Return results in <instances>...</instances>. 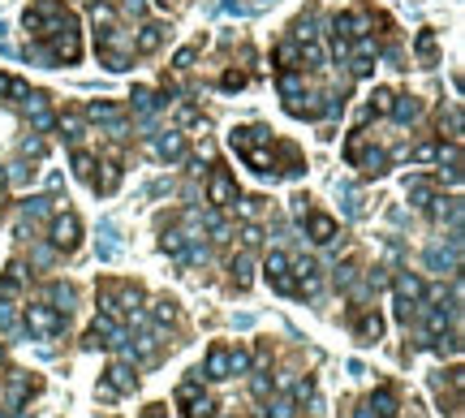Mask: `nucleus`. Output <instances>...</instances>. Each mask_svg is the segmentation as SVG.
Instances as JSON below:
<instances>
[{
    "label": "nucleus",
    "mask_w": 465,
    "mask_h": 418,
    "mask_svg": "<svg viewBox=\"0 0 465 418\" xmlns=\"http://www.w3.org/2000/svg\"><path fill=\"white\" fill-rule=\"evenodd\" d=\"M26 328H31L35 336H57V332L65 328V315L35 302V306H26Z\"/></svg>",
    "instance_id": "1"
},
{
    "label": "nucleus",
    "mask_w": 465,
    "mask_h": 418,
    "mask_svg": "<svg viewBox=\"0 0 465 418\" xmlns=\"http://www.w3.org/2000/svg\"><path fill=\"white\" fill-rule=\"evenodd\" d=\"M78 220L73 216H57L52 220V246H57V251H78Z\"/></svg>",
    "instance_id": "2"
},
{
    "label": "nucleus",
    "mask_w": 465,
    "mask_h": 418,
    "mask_svg": "<svg viewBox=\"0 0 465 418\" xmlns=\"http://www.w3.org/2000/svg\"><path fill=\"white\" fill-rule=\"evenodd\" d=\"M207 199H212L216 207H232L237 203V186H232L228 173H212V181H207Z\"/></svg>",
    "instance_id": "3"
},
{
    "label": "nucleus",
    "mask_w": 465,
    "mask_h": 418,
    "mask_svg": "<svg viewBox=\"0 0 465 418\" xmlns=\"http://www.w3.org/2000/svg\"><path fill=\"white\" fill-rule=\"evenodd\" d=\"M306 237L319 241V246H332L336 241V220L332 216H306Z\"/></svg>",
    "instance_id": "4"
},
{
    "label": "nucleus",
    "mask_w": 465,
    "mask_h": 418,
    "mask_svg": "<svg viewBox=\"0 0 465 418\" xmlns=\"http://www.w3.org/2000/svg\"><path fill=\"white\" fill-rule=\"evenodd\" d=\"M103 384L117 388V392H134V388H138V375H134V366H129V362H112Z\"/></svg>",
    "instance_id": "5"
},
{
    "label": "nucleus",
    "mask_w": 465,
    "mask_h": 418,
    "mask_svg": "<svg viewBox=\"0 0 465 418\" xmlns=\"http://www.w3.org/2000/svg\"><path fill=\"white\" fill-rule=\"evenodd\" d=\"M353 164H357V168H362V173H367V177H383V173H388V156L379 151V147H371V151H367V147H362Z\"/></svg>",
    "instance_id": "6"
},
{
    "label": "nucleus",
    "mask_w": 465,
    "mask_h": 418,
    "mask_svg": "<svg viewBox=\"0 0 465 418\" xmlns=\"http://www.w3.org/2000/svg\"><path fill=\"white\" fill-rule=\"evenodd\" d=\"M47 298H52V311H61L65 319H69V311H73V302H78V293H73V285H47Z\"/></svg>",
    "instance_id": "7"
},
{
    "label": "nucleus",
    "mask_w": 465,
    "mask_h": 418,
    "mask_svg": "<svg viewBox=\"0 0 465 418\" xmlns=\"http://www.w3.org/2000/svg\"><path fill=\"white\" fill-rule=\"evenodd\" d=\"M371 414L375 418H397V392L392 388H375V397H371Z\"/></svg>",
    "instance_id": "8"
},
{
    "label": "nucleus",
    "mask_w": 465,
    "mask_h": 418,
    "mask_svg": "<svg viewBox=\"0 0 465 418\" xmlns=\"http://www.w3.org/2000/svg\"><path fill=\"white\" fill-rule=\"evenodd\" d=\"M155 156H160V160H181V156H186V138H181V134H160V138H155Z\"/></svg>",
    "instance_id": "9"
},
{
    "label": "nucleus",
    "mask_w": 465,
    "mask_h": 418,
    "mask_svg": "<svg viewBox=\"0 0 465 418\" xmlns=\"http://www.w3.org/2000/svg\"><path fill=\"white\" fill-rule=\"evenodd\" d=\"M422 293H427V285L413 276V272H401V276H397V298H405V302H422Z\"/></svg>",
    "instance_id": "10"
},
{
    "label": "nucleus",
    "mask_w": 465,
    "mask_h": 418,
    "mask_svg": "<svg viewBox=\"0 0 465 418\" xmlns=\"http://www.w3.org/2000/svg\"><path fill=\"white\" fill-rule=\"evenodd\" d=\"M52 207H57V199H47V194H31V199H22V216L26 220H43V216H52Z\"/></svg>",
    "instance_id": "11"
},
{
    "label": "nucleus",
    "mask_w": 465,
    "mask_h": 418,
    "mask_svg": "<svg viewBox=\"0 0 465 418\" xmlns=\"http://www.w3.org/2000/svg\"><path fill=\"white\" fill-rule=\"evenodd\" d=\"M258 142H272V134L263 126H246V130H232V147L246 151V147H258Z\"/></svg>",
    "instance_id": "12"
},
{
    "label": "nucleus",
    "mask_w": 465,
    "mask_h": 418,
    "mask_svg": "<svg viewBox=\"0 0 465 418\" xmlns=\"http://www.w3.org/2000/svg\"><path fill=\"white\" fill-rule=\"evenodd\" d=\"M22 298V267H9L0 276V302H17Z\"/></svg>",
    "instance_id": "13"
},
{
    "label": "nucleus",
    "mask_w": 465,
    "mask_h": 418,
    "mask_svg": "<svg viewBox=\"0 0 465 418\" xmlns=\"http://www.w3.org/2000/svg\"><path fill=\"white\" fill-rule=\"evenodd\" d=\"M207 380H228V350L224 345L207 354Z\"/></svg>",
    "instance_id": "14"
},
{
    "label": "nucleus",
    "mask_w": 465,
    "mask_h": 418,
    "mask_svg": "<svg viewBox=\"0 0 465 418\" xmlns=\"http://www.w3.org/2000/svg\"><path fill=\"white\" fill-rule=\"evenodd\" d=\"M263 418H297V401L293 397H267Z\"/></svg>",
    "instance_id": "15"
},
{
    "label": "nucleus",
    "mask_w": 465,
    "mask_h": 418,
    "mask_svg": "<svg viewBox=\"0 0 465 418\" xmlns=\"http://www.w3.org/2000/svg\"><path fill=\"white\" fill-rule=\"evenodd\" d=\"M160 43H164V27H142V31H138V39H134V52H142V57H147V52H155Z\"/></svg>",
    "instance_id": "16"
},
{
    "label": "nucleus",
    "mask_w": 465,
    "mask_h": 418,
    "mask_svg": "<svg viewBox=\"0 0 465 418\" xmlns=\"http://www.w3.org/2000/svg\"><path fill=\"white\" fill-rule=\"evenodd\" d=\"M87 117H91V121H103V126H117V121H121L117 104H108V100H91V104H87Z\"/></svg>",
    "instance_id": "17"
},
{
    "label": "nucleus",
    "mask_w": 465,
    "mask_h": 418,
    "mask_svg": "<svg viewBox=\"0 0 465 418\" xmlns=\"http://www.w3.org/2000/svg\"><path fill=\"white\" fill-rule=\"evenodd\" d=\"M242 160L254 168V173H272V151H263V147H246V151H242Z\"/></svg>",
    "instance_id": "18"
},
{
    "label": "nucleus",
    "mask_w": 465,
    "mask_h": 418,
    "mask_svg": "<svg viewBox=\"0 0 465 418\" xmlns=\"http://www.w3.org/2000/svg\"><path fill=\"white\" fill-rule=\"evenodd\" d=\"M427 267H431V272H439V276H444V272L457 276V255H444V251L435 246V251H427Z\"/></svg>",
    "instance_id": "19"
},
{
    "label": "nucleus",
    "mask_w": 465,
    "mask_h": 418,
    "mask_svg": "<svg viewBox=\"0 0 465 418\" xmlns=\"http://www.w3.org/2000/svg\"><path fill=\"white\" fill-rule=\"evenodd\" d=\"M151 319H155V328L172 324V319H177V302H172V298H155V302H151Z\"/></svg>",
    "instance_id": "20"
},
{
    "label": "nucleus",
    "mask_w": 465,
    "mask_h": 418,
    "mask_svg": "<svg viewBox=\"0 0 465 418\" xmlns=\"http://www.w3.org/2000/svg\"><path fill=\"white\" fill-rule=\"evenodd\" d=\"M388 112H392L397 121H418V117H422V104L405 95V100H392V108H388Z\"/></svg>",
    "instance_id": "21"
},
{
    "label": "nucleus",
    "mask_w": 465,
    "mask_h": 418,
    "mask_svg": "<svg viewBox=\"0 0 465 418\" xmlns=\"http://www.w3.org/2000/svg\"><path fill=\"white\" fill-rule=\"evenodd\" d=\"M250 366H254V358H250V350H228V375H250Z\"/></svg>",
    "instance_id": "22"
},
{
    "label": "nucleus",
    "mask_w": 465,
    "mask_h": 418,
    "mask_svg": "<svg viewBox=\"0 0 465 418\" xmlns=\"http://www.w3.org/2000/svg\"><path fill=\"white\" fill-rule=\"evenodd\" d=\"M357 336H362V341H379V336H383V319H379V315H362V319H357Z\"/></svg>",
    "instance_id": "23"
},
{
    "label": "nucleus",
    "mask_w": 465,
    "mask_h": 418,
    "mask_svg": "<svg viewBox=\"0 0 465 418\" xmlns=\"http://www.w3.org/2000/svg\"><path fill=\"white\" fill-rule=\"evenodd\" d=\"M61 134H65L69 147H78V138H82V117H78V112H65V117H61Z\"/></svg>",
    "instance_id": "24"
},
{
    "label": "nucleus",
    "mask_w": 465,
    "mask_h": 418,
    "mask_svg": "<svg viewBox=\"0 0 465 418\" xmlns=\"http://www.w3.org/2000/svg\"><path fill=\"white\" fill-rule=\"evenodd\" d=\"M267 285H272L276 293H284V298H293V293H302V285H297L289 272H276V276H267Z\"/></svg>",
    "instance_id": "25"
},
{
    "label": "nucleus",
    "mask_w": 465,
    "mask_h": 418,
    "mask_svg": "<svg viewBox=\"0 0 465 418\" xmlns=\"http://www.w3.org/2000/svg\"><path fill=\"white\" fill-rule=\"evenodd\" d=\"M73 173L82 177V181H95V160L87 151H78V147H73Z\"/></svg>",
    "instance_id": "26"
},
{
    "label": "nucleus",
    "mask_w": 465,
    "mask_h": 418,
    "mask_svg": "<svg viewBox=\"0 0 465 418\" xmlns=\"http://www.w3.org/2000/svg\"><path fill=\"white\" fill-rule=\"evenodd\" d=\"M405 194H409V203H413V207H427V203H431V181H409Z\"/></svg>",
    "instance_id": "27"
},
{
    "label": "nucleus",
    "mask_w": 465,
    "mask_h": 418,
    "mask_svg": "<svg viewBox=\"0 0 465 418\" xmlns=\"http://www.w3.org/2000/svg\"><path fill=\"white\" fill-rule=\"evenodd\" d=\"M232 285H237V289H250V259H246V255L232 259Z\"/></svg>",
    "instance_id": "28"
},
{
    "label": "nucleus",
    "mask_w": 465,
    "mask_h": 418,
    "mask_svg": "<svg viewBox=\"0 0 465 418\" xmlns=\"http://www.w3.org/2000/svg\"><path fill=\"white\" fill-rule=\"evenodd\" d=\"M315 39V17H297L293 22V43H310Z\"/></svg>",
    "instance_id": "29"
},
{
    "label": "nucleus",
    "mask_w": 465,
    "mask_h": 418,
    "mask_svg": "<svg viewBox=\"0 0 465 418\" xmlns=\"http://www.w3.org/2000/svg\"><path fill=\"white\" fill-rule=\"evenodd\" d=\"M91 186H95L99 194H112V190L121 186V168H117V164H108V173H103V181H91Z\"/></svg>",
    "instance_id": "30"
},
{
    "label": "nucleus",
    "mask_w": 465,
    "mask_h": 418,
    "mask_svg": "<svg viewBox=\"0 0 465 418\" xmlns=\"http://www.w3.org/2000/svg\"><path fill=\"white\" fill-rule=\"evenodd\" d=\"M422 315H427V332L444 336V328H448V319H452V315H444V311H422Z\"/></svg>",
    "instance_id": "31"
},
{
    "label": "nucleus",
    "mask_w": 465,
    "mask_h": 418,
    "mask_svg": "<svg viewBox=\"0 0 465 418\" xmlns=\"http://www.w3.org/2000/svg\"><path fill=\"white\" fill-rule=\"evenodd\" d=\"M216 414V401L212 397H198V401H190V410H186V418H212Z\"/></svg>",
    "instance_id": "32"
},
{
    "label": "nucleus",
    "mask_w": 465,
    "mask_h": 418,
    "mask_svg": "<svg viewBox=\"0 0 465 418\" xmlns=\"http://www.w3.org/2000/svg\"><path fill=\"white\" fill-rule=\"evenodd\" d=\"M160 104H164L160 95H151V91H134V108H138V112H155Z\"/></svg>",
    "instance_id": "33"
},
{
    "label": "nucleus",
    "mask_w": 465,
    "mask_h": 418,
    "mask_svg": "<svg viewBox=\"0 0 465 418\" xmlns=\"http://www.w3.org/2000/svg\"><path fill=\"white\" fill-rule=\"evenodd\" d=\"M276 61H280V69H293L297 65V43H280L276 47Z\"/></svg>",
    "instance_id": "34"
},
{
    "label": "nucleus",
    "mask_w": 465,
    "mask_h": 418,
    "mask_svg": "<svg viewBox=\"0 0 465 418\" xmlns=\"http://www.w3.org/2000/svg\"><path fill=\"white\" fill-rule=\"evenodd\" d=\"M198 380H202V375H198ZM198 380H190V384H181V388H177V401H181V405H190V401H198V397H202Z\"/></svg>",
    "instance_id": "35"
},
{
    "label": "nucleus",
    "mask_w": 465,
    "mask_h": 418,
    "mask_svg": "<svg viewBox=\"0 0 465 418\" xmlns=\"http://www.w3.org/2000/svg\"><path fill=\"white\" fill-rule=\"evenodd\" d=\"M0 332H17V315H13V302H0Z\"/></svg>",
    "instance_id": "36"
},
{
    "label": "nucleus",
    "mask_w": 465,
    "mask_h": 418,
    "mask_svg": "<svg viewBox=\"0 0 465 418\" xmlns=\"http://www.w3.org/2000/svg\"><path fill=\"white\" fill-rule=\"evenodd\" d=\"M250 392H254V397H263V401H267V397H272V380H267L263 371H254V380H250Z\"/></svg>",
    "instance_id": "37"
},
{
    "label": "nucleus",
    "mask_w": 465,
    "mask_h": 418,
    "mask_svg": "<svg viewBox=\"0 0 465 418\" xmlns=\"http://www.w3.org/2000/svg\"><path fill=\"white\" fill-rule=\"evenodd\" d=\"M276 272H289V255H284V251L267 255V276H276Z\"/></svg>",
    "instance_id": "38"
},
{
    "label": "nucleus",
    "mask_w": 465,
    "mask_h": 418,
    "mask_svg": "<svg viewBox=\"0 0 465 418\" xmlns=\"http://www.w3.org/2000/svg\"><path fill=\"white\" fill-rule=\"evenodd\" d=\"M99 61H103V65H108L112 73H121V69H129V57H125V52H99Z\"/></svg>",
    "instance_id": "39"
},
{
    "label": "nucleus",
    "mask_w": 465,
    "mask_h": 418,
    "mask_svg": "<svg viewBox=\"0 0 465 418\" xmlns=\"http://www.w3.org/2000/svg\"><path fill=\"white\" fill-rule=\"evenodd\" d=\"M392 100H397L392 91H375V95H371V112H388V108H392Z\"/></svg>",
    "instance_id": "40"
},
{
    "label": "nucleus",
    "mask_w": 465,
    "mask_h": 418,
    "mask_svg": "<svg viewBox=\"0 0 465 418\" xmlns=\"http://www.w3.org/2000/svg\"><path fill=\"white\" fill-rule=\"evenodd\" d=\"M57 126V117H52L47 108H39V112H31V130H52Z\"/></svg>",
    "instance_id": "41"
},
{
    "label": "nucleus",
    "mask_w": 465,
    "mask_h": 418,
    "mask_svg": "<svg viewBox=\"0 0 465 418\" xmlns=\"http://www.w3.org/2000/svg\"><path fill=\"white\" fill-rule=\"evenodd\" d=\"M258 241H263V229H258V225H246V229H242V246H246V251H254Z\"/></svg>",
    "instance_id": "42"
},
{
    "label": "nucleus",
    "mask_w": 465,
    "mask_h": 418,
    "mask_svg": "<svg viewBox=\"0 0 465 418\" xmlns=\"http://www.w3.org/2000/svg\"><path fill=\"white\" fill-rule=\"evenodd\" d=\"M164 251L181 255V251H186V233H164Z\"/></svg>",
    "instance_id": "43"
},
{
    "label": "nucleus",
    "mask_w": 465,
    "mask_h": 418,
    "mask_svg": "<svg viewBox=\"0 0 465 418\" xmlns=\"http://www.w3.org/2000/svg\"><path fill=\"white\" fill-rule=\"evenodd\" d=\"M297 91H302V78H293V73H284V78H280V95H289V100H293Z\"/></svg>",
    "instance_id": "44"
},
{
    "label": "nucleus",
    "mask_w": 465,
    "mask_h": 418,
    "mask_svg": "<svg viewBox=\"0 0 465 418\" xmlns=\"http://www.w3.org/2000/svg\"><path fill=\"white\" fill-rule=\"evenodd\" d=\"M405 156H413L418 164H431V160H435V147H431V142H422V147H413V151H405Z\"/></svg>",
    "instance_id": "45"
},
{
    "label": "nucleus",
    "mask_w": 465,
    "mask_h": 418,
    "mask_svg": "<svg viewBox=\"0 0 465 418\" xmlns=\"http://www.w3.org/2000/svg\"><path fill=\"white\" fill-rule=\"evenodd\" d=\"M310 397H315V384H310V380H297V384H293V401H310Z\"/></svg>",
    "instance_id": "46"
},
{
    "label": "nucleus",
    "mask_w": 465,
    "mask_h": 418,
    "mask_svg": "<svg viewBox=\"0 0 465 418\" xmlns=\"http://www.w3.org/2000/svg\"><path fill=\"white\" fill-rule=\"evenodd\" d=\"M306 61H310V65H319V61H323V52H319V43H315V39L302 47V65H306Z\"/></svg>",
    "instance_id": "47"
},
{
    "label": "nucleus",
    "mask_w": 465,
    "mask_h": 418,
    "mask_svg": "<svg viewBox=\"0 0 465 418\" xmlns=\"http://www.w3.org/2000/svg\"><path fill=\"white\" fill-rule=\"evenodd\" d=\"M237 207H242V216H250V220H254L258 211H263V199H242Z\"/></svg>",
    "instance_id": "48"
},
{
    "label": "nucleus",
    "mask_w": 465,
    "mask_h": 418,
    "mask_svg": "<svg viewBox=\"0 0 465 418\" xmlns=\"http://www.w3.org/2000/svg\"><path fill=\"white\" fill-rule=\"evenodd\" d=\"M194 57H198V52H194V47H181V52H177V61H172V65H177V69H190V65H194Z\"/></svg>",
    "instance_id": "49"
},
{
    "label": "nucleus",
    "mask_w": 465,
    "mask_h": 418,
    "mask_svg": "<svg viewBox=\"0 0 465 418\" xmlns=\"http://www.w3.org/2000/svg\"><path fill=\"white\" fill-rule=\"evenodd\" d=\"M418 52H422V57H431V52H435V35H431V31H422V35H418Z\"/></svg>",
    "instance_id": "50"
},
{
    "label": "nucleus",
    "mask_w": 465,
    "mask_h": 418,
    "mask_svg": "<svg viewBox=\"0 0 465 418\" xmlns=\"http://www.w3.org/2000/svg\"><path fill=\"white\" fill-rule=\"evenodd\" d=\"M121 9L134 13V17H142V13H147V0H121Z\"/></svg>",
    "instance_id": "51"
},
{
    "label": "nucleus",
    "mask_w": 465,
    "mask_h": 418,
    "mask_svg": "<svg viewBox=\"0 0 465 418\" xmlns=\"http://www.w3.org/2000/svg\"><path fill=\"white\" fill-rule=\"evenodd\" d=\"M99 233L108 237V246H117V220H99Z\"/></svg>",
    "instance_id": "52"
},
{
    "label": "nucleus",
    "mask_w": 465,
    "mask_h": 418,
    "mask_svg": "<svg viewBox=\"0 0 465 418\" xmlns=\"http://www.w3.org/2000/svg\"><path fill=\"white\" fill-rule=\"evenodd\" d=\"M22 151L26 156H43V142L39 138H22Z\"/></svg>",
    "instance_id": "53"
},
{
    "label": "nucleus",
    "mask_w": 465,
    "mask_h": 418,
    "mask_svg": "<svg viewBox=\"0 0 465 418\" xmlns=\"http://www.w3.org/2000/svg\"><path fill=\"white\" fill-rule=\"evenodd\" d=\"M31 259H35L39 267H47V263H52V251H47V246H35V251H31Z\"/></svg>",
    "instance_id": "54"
},
{
    "label": "nucleus",
    "mask_w": 465,
    "mask_h": 418,
    "mask_svg": "<svg viewBox=\"0 0 465 418\" xmlns=\"http://www.w3.org/2000/svg\"><path fill=\"white\" fill-rule=\"evenodd\" d=\"M242 87H246L242 73H224V91H242Z\"/></svg>",
    "instance_id": "55"
},
{
    "label": "nucleus",
    "mask_w": 465,
    "mask_h": 418,
    "mask_svg": "<svg viewBox=\"0 0 465 418\" xmlns=\"http://www.w3.org/2000/svg\"><path fill=\"white\" fill-rule=\"evenodd\" d=\"M31 173H35V168H26V164H9V177H13V181H26Z\"/></svg>",
    "instance_id": "56"
},
{
    "label": "nucleus",
    "mask_w": 465,
    "mask_h": 418,
    "mask_svg": "<svg viewBox=\"0 0 465 418\" xmlns=\"http://www.w3.org/2000/svg\"><path fill=\"white\" fill-rule=\"evenodd\" d=\"M194 117H198L194 104H181V108H177V121H181V126H186V121H194Z\"/></svg>",
    "instance_id": "57"
},
{
    "label": "nucleus",
    "mask_w": 465,
    "mask_h": 418,
    "mask_svg": "<svg viewBox=\"0 0 465 418\" xmlns=\"http://www.w3.org/2000/svg\"><path fill=\"white\" fill-rule=\"evenodd\" d=\"M336 285H353V267H336Z\"/></svg>",
    "instance_id": "58"
},
{
    "label": "nucleus",
    "mask_w": 465,
    "mask_h": 418,
    "mask_svg": "<svg viewBox=\"0 0 465 418\" xmlns=\"http://www.w3.org/2000/svg\"><path fill=\"white\" fill-rule=\"evenodd\" d=\"M147 418H164V405H147Z\"/></svg>",
    "instance_id": "59"
},
{
    "label": "nucleus",
    "mask_w": 465,
    "mask_h": 418,
    "mask_svg": "<svg viewBox=\"0 0 465 418\" xmlns=\"http://www.w3.org/2000/svg\"><path fill=\"white\" fill-rule=\"evenodd\" d=\"M353 418H375V414H371V405H367V410H357V414H353Z\"/></svg>",
    "instance_id": "60"
},
{
    "label": "nucleus",
    "mask_w": 465,
    "mask_h": 418,
    "mask_svg": "<svg viewBox=\"0 0 465 418\" xmlns=\"http://www.w3.org/2000/svg\"><path fill=\"white\" fill-rule=\"evenodd\" d=\"M78 5H91V0H78Z\"/></svg>",
    "instance_id": "61"
},
{
    "label": "nucleus",
    "mask_w": 465,
    "mask_h": 418,
    "mask_svg": "<svg viewBox=\"0 0 465 418\" xmlns=\"http://www.w3.org/2000/svg\"><path fill=\"white\" fill-rule=\"evenodd\" d=\"M0 362H5V350H0Z\"/></svg>",
    "instance_id": "62"
},
{
    "label": "nucleus",
    "mask_w": 465,
    "mask_h": 418,
    "mask_svg": "<svg viewBox=\"0 0 465 418\" xmlns=\"http://www.w3.org/2000/svg\"><path fill=\"white\" fill-rule=\"evenodd\" d=\"M0 418H5V414H0Z\"/></svg>",
    "instance_id": "63"
}]
</instances>
